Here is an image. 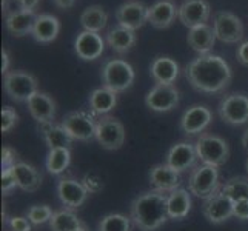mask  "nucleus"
<instances>
[{
    "instance_id": "obj_1",
    "label": "nucleus",
    "mask_w": 248,
    "mask_h": 231,
    "mask_svg": "<svg viewBox=\"0 0 248 231\" xmlns=\"http://www.w3.org/2000/svg\"><path fill=\"white\" fill-rule=\"evenodd\" d=\"M185 76L191 87L205 94L225 91L232 82V68L224 57L216 54H202L191 61L185 68Z\"/></svg>"
},
{
    "instance_id": "obj_2",
    "label": "nucleus",
    "mask_w": 248,
    "mask_h": 231,
    "mask_svg": "<svg viewBox=\"0 0 248 231\" xmlns=\"http://www.w3.org/2000/svg\"><path fill=\"white\" fill-rule=\"evenodd\" d=\"M168 194L156 190L138 196L130 207V217L136 228L140 231H157L168 217Z\"/></svg>"
},
{
    "instance_id": "obj_3",
    "label": "nucleus",
    "mask_w": 248,
    "mask_h": 231,
    "mask_svg": "<svg viewBox=\"0 0 248 231\" xmlns=\"http://www.w3.org/2000/svg\"><path fill=\"white\" fill-rule=\"evenodd\" d=\"M222 188L217 167L201 165L196 167L188 177V191L196 198L208 199Z\"/></svg>"
},
{
    "instance_id": "obj_4",
    "label": "nucleus",
    "mask_w": 248,
    "mask_h": 231,
    "mask_svg": "<svg viewBox=\"0 0 248 231\" xmlns=\"http://www.w3.org/2000/svg\"><path fill=\"white\" fill-rule=\"evenodd\" d=\"M198 157L203 162V165L222 167L230 157V147L225 139L215 134H201L194 143Z\"/></svg>"
},
{
    "instance_id": "obj_5",
    "label": "nucleus",
    "mask_w": 248,
    "mask_h": 231,
    "mask_svg": "<svg viewBox=\"0 0 248 231\" xmlns=\"http://www.w3.org/2000/svg\"><path fill=\"white\" fill-rule=\"evenodd\" d=\"M102 82L104 87L113 90L114 92H124L131 88L134 82L133 66L122 59H111L102 68Z\"/></svg>"
},
{
    "instance_id": "obj_6",
    "label": "nucleus",
    "mask_w": 248,
    "mask_h": 231,
    "mask_svg": "<svg viewBox=\"0 0 248 231\" xmlns=\"http://www.w3.org/2000/svg\"><path fill=\"white\" fill-rule=\"evenodd\" d=\"M5 92L14 102H28L39 90L37 79L27 71H10L3 77Z\"/></svg>"
},
{
    "instance_id": "obj_7",
    "label": "nucleus",
    "mask_w": 248,
    "mask_h": 231,
    "mask_svg": "<svg viewBox=\"0 0 248 231\" xmlns=\"http://www.w3.org/2000/svg\"><path fill=\"white\" fill-rule=\"evenodd\" d=\"M96 140L102 148L108 151L122 148L125 143V128L122 122L113 116H104L97 121Z\"/></svg>"
},
{
    "instance_id": "obj_8",
    "label": "nucleus",
    "mask_w": 248,
    "mask_h": 231,
    "mask_svg": "<svg viewBox=\"0 0 248 231\" xmlns=\"http://www.w3.org/2000/svg\"><path fill=\"white\" fill-rule=\"evenodd\" d=\"M65 130L70 133L74 140L79 142H90L96 139V126L97 122L94 117L83 111H71L63 116L62 123Z\"/></svg>"
},
{
    "instance_id": "obj_9",
    "label": "nucleus",
    "mask_w": 248,
    "mask_h": 231,
    "mask_svg": "<svg viewBox=\"0 0 248 231\" xmlns=\"http://www.w3.org/2000/svg\"><path fill=\"white\" fill-rule=\"evenodd\" d=\"M213 30L216 39L224 44H237L244 39V23L230 11H217L213 17Z\"/></svg>"
},
{
    "instance_id": "obj_10",
    "label": "nucleus",
    "mask_w": 248,
    "mask_h": 231,
    "mask_svg": "<svg viewBox=\"0 0 248 231\" xmlns=\"http://www.w3.org/2000/svg\"><path fill=\"white\" fill-rule=\"evenodd\" d=\"M219 116L228 125L241 126L248 122V97L244 94H228L219 104Z\"/></svg>"
},
{
    "instance_id": "obj_11",
    "label": "nucleus",
    "mask_w": 248,
    "mask_h": 231,
    "mask_svg": "<svg viewBox=\"0 0 248 231\" xmlns=\"http://www.w3.org/2000/svg\"><path fill=\"white\" fill-rule=\"evenodd\" d=\"M179 91L174 85L156 83L145 96V105L155 113H168L179 105Z\"/></svg>"
},
{
    "instance_id": "obj_12",
    "label": "nucleus",
    "mask_w": 248,
    "mask_h": 231,
    "mask_svg": "<svg viewBox=\"0 0 248 231\" xmlns=\"http://www.w3.org/2000/svg\"><path fill=\"white\" fill-rule=\"evenodd\" d=\"M233 207H234V202L230 199L225 193H222V190H219L217 193L213 194L211 198L205 199L202 211H203L205 219H207L210 224L220 225L233 216Z\"/></svg>"
},
{
    "instance_id": "obj_13",
    "label": "nucleus",
    "mask_w": 248,
    "mask_h": 231,
    "mask_svg": "<svg viewBox=\"0 0 248 231\" xmlns=\"http://www.w3.org/2000/svg\"><path fill=\"white\" fill-rule=\"evenodd\" d=\"M211 15V6L207 0H186L179 6L181 23L186 28H196L201 25H207Z\"/></svg>"
},
{
    "instance_id": "obj_14",
    "label": "nucleus",
    "mask_w": 248,
    "mask_h": 231,
    "mask_svg": "<svg viewBox=\"0 0 248 231\" xmlns=\"http://www.w3.org/2000/svg\"><path fill=\"white\" fill-rule=\"evenodd\" d=\"M57 196L66 210H78L88 199V191L82 181L76 179H61L57 182Z\"/></svg>"
},
{
    "instance_id": "obj_15",
    "label": "nucleus",
    "mask_w": 248,
    "mask_h": 231,
    "mask_svg": "<svg viewBox=\"0 0 248 231\" xmlns=\"http://www.w3.org/2000/svg\"><path fill=\"white\" fill-rule=\"evenodd\" d=\"M198 159V151H196V147L193 143L179 142L167 151L165 164L176 169L177 173H184V171L191 169L196 165Z\"/></svg>"
},
{
    "instance_id": "obj_16",
    "label": "nucleus",
    "mask_w": 248,
    "mask_h": 231,
    "mask_svg": "<svg viewBox=\"0 0 248 231\" xmlns=\"http://www.w3.org/2000/svg\"><path fill=\"white\" fill-rule=\"evenodd\" d=\"M74 51L82 61H96L105 51V40L99 32L82 31L74 40Z\"/></svg>"
},
{
    "instance_id": "obj_17",
    "label": "nucleus",
    "mask_w": 248,
    "mask_h": 231,
    "mask_svg": "<svg viewBox=\"0 0 248 231\" xmlns=\"http://www.w3.org/2000/svg\"><path fill=\"white\" fill-rule=\"evenodd\" d=\"M116 20L125 28L139 30L148 22V6L140 2H126L116 10Z\"/></svg>"
},
{
    "instance_id": "obj_18",
    "label": "nucleus",
    "mask_w": 248,
    "mask_h": 231,
    "mask_svg": "<svg viewBox=\"0 0 248 231\" xmlns=\"http://www.w3.org/2000/svg\"><path fill=\"white\" fill-rule=\"evenodd\" d=\"M211 117V111L205 105H193L185 111L181 119V130L186 136L201 134L207 130Z\"/></svg>"
},
{
    "instance_id": "obj_19",
    "label": "nucleus",
    "mask_w": 248,
    "mask_h": 231,
    "mask_svg": "<svg viewBox=\"0 0 248 231\" xmlns=\"http://www.w3.org/2000/svg\"><path fill=\"white\" fill-rule=\"evenodd\" d=\"M148 179L153 190L160 193L168 194L181 186V173H177L176 169L168 167L167 164H159L153 167L150 169Z\"/></svg>"
},
{
    "instance_id": "obj_20",
    "label": "nucleus",
    "mask_w": 248,
    "mask_h": 231,
    "mask_svg": "<svg viewBox=\"0 0 248 231\" xmlns=\"http://www.w3.org/2000/svg\"><path fill=\"white\" fill-rule=\"evenodd\" d=\"M28 111L37 123L53 122L56 117V102L46 92L37 91L34 96L27 102Z\"/></svg>"
},
{
    "instance_id": "obj_21",
    "label": "nucleus",
    "mask_w": 248,
    "mask_h": 231,
    "mask_svg": "<svg viewBox=\"0 0 248 231\" xmlns=\"http://www.w3.org/2000/svg\"><path fill=\"white\" fill-rule=\"evenodd\" d=\"M176 17H179V8L170 0H160L155 5L148 6V23L151 27L164 30L174 23Z\"/></svg>"
},
{
    "instance_id": "obj_22",
    "label": "nucleus",
    "mask_w": 248,
    "mask_h": 231,
    "mask_svg": "<svg viewBox=\"0 0 248 231\" xmlns=\"http://www.w3.org/2000/svg\"><path fill=\"white\" fill-rule=\"evenodd\" d=\"M37 14L36 11H23L17 10L11 11L6 15V28L14 37H25L32 32L34 23H36Z\"/></svg>"
},
{
    "instance_id": "obj_23",
    "label": "nucleus",
    "mask_w": 248,
    "mask_h": 231,
    "mask_svg": "<svg viewBox=\"0 0 248 231\" xmlns=\"http://www.w3.org/2000/svg\"><path fill=\"white\" fill-rule=\"evenodd\" d=\"M13 173L16 176L17 188H20L25 193L37 191L42 185V174L30 164L25 162H16L13 167Z\"/></svg>"
},
{
    "instance_id": "obj_24",
    "label": "nucleus",
    "mask_w": 248,
    "mask_h": 231,
    "mask_svg": "<svg viewBox=\"0 0 248 231\" xmlns=\"http://www.w3.org/2000/svg\"><path fill=\"white\" fill-rule=\"evenodd\" d=\"M59 31H61V22L53 14H37L36 23L31 36L40 44H51L57 39Z\"/></svg>"
},
{
    "instance_id": "obj_25",
    "label": "nucleus",
    "mask_w": 248,
    "mask_h": 231,
    "mask_svg": "<svg viewBox=\"0 0 248 231\" xmlns=\"http://www.w3.org/2000/svg\"><path fill=\"white\" fill-rule=\"evenodd\" d=\"M39 131L44 138L45 143L49 150L57 148H71L74 139L70 136L62 125H54L53 122H44L39 123Z\"/></svg>"
},
{
    "instance_id": "obj_26",
    "label": "nucleus",
    "mask_w": 248,
    "mask_h": 231,
    "mask_svg": "<svg viewBox=\"0 0 248 231\" xmlns=\"http://www.w3.org/2000/svg\"><path fill=\"white\" fill-rule=\"evenodd\" d=\"M151 77L159 85H173L179 77V65L171 57H156L150 66Z\"/></svg>"
},
{
    "instance_id": "obj_27",
    "label": "nucleus",
    "mask_w": 248,
    "mask_h": 231,
    "mask_svg": "<svg viewBox=\"0 0 248 231\" xmlns=\"http://www.w3.org/2000/svg\"><path fill=\"white\" fill-rule=\"evenodd\" d=\"M186 40H188V45L193 48V51L199 53V56L210 54V51L215 46L216 34L210 25H201V27L190 30Z\"/></svg>"
},
{
    "instance_id": "obj_28",
    "label": "nucleus",
    "mask_w": 248,
    "mask_h": 231,
    "mask_svg": "<svg viewBox=\"0 0 248 231\" xmlns=\"http://www.w3.org/2000/svg\"><path fill=\"white\" fill-rule=\"evenodd\" d=\"M105 40H107L108 46H111V49H113L114 53L125 54L136 44V32L133 30L125 28L122 25L117 23L116 27L108 30Z\"/></svg>"
},
{
    "instance_id": "obj_29",
    "label": "nucleus",
    "mask_w": 248,
    "mask_h": 231,
    "mask_svg": "<svg viewBox=\"0 0 248 231\" xmlns=\"http://www.w3.org/2000/svg\"><path fill=\"white\" fill-rule=\"evenodd\" d=\"M191 193L177 188V190L168 193L167 208H168V217L173 220H182L188 216L191 210Z\"/></svg>"
},
{
    "instance_id": "obj_30",
    "label": "nucleus",
    "mask_w": 248,
    "mask_h": 231,
    "mask_svg": "<svg viewBox=\"0 0 248 231\" xmlns=\"http://www.w3.org/2000/svg\"><path fill=\"white\" fill-rule=\"evenodd\" d=\"M117 104V92L107 87L96 88L90 94V109L93 114L105 116L111 109H114Z\"/></svg>"
},
{
    "instance_id": "obj_31",
    "label": "nucleus",
    "mask_w": 248,
    "mask_h": 231,
    "mask_svg": "<svg viewBox=\"0 0 248 231\" xmlns=\"http://www.w3.org/2000/svg\"><path fill=\"white\" fill-rule=\"evenodd\" d=\"M51 231H85L87 225L78 217L73 210H61L54 211L49 220Z\"/></svg>"
},
{
    "instance_id": "obj_32",
    "label": "nucleus",
    "mask_w": 248,
    "mask_h": 231,
    "mask_svg": "<svg viewBox=\"0 0 248 231\" xmlns=\"http://www.w3.org/2000/svg\"><path fill=\"white\" fill-rule=\"evenodd\" d=\"M108 22V14L100 5L88 6L80 15V25L83 31L100 32Z\"/></svg>"
},
{
    "instance_id": "obj_33",
    "label": "nucleus",
    "mask_w": 248,
    "mask_h": 231,
    "mask_svg": "<svg viewBox=\"0 0 248 231\" xmlns=\"http://www.w3.org/2000/svg\"><path fill=\"white\" fill-rule=\"evenodd\" d=\"M71 164V151L70 148H57L49 150L46 156V169L49 174L59 176L70 167Z\"/></svg>"
},
{
    "instance_id": "obj_34",
    "label": "nucleus",
    "mask_w": 248,
    "mask_h": 231,
    "mask_svg": "<svg viewBox=\"0 0 248 231\" xmlns=\"http://www.w3.org/2000/svg\"><path fill=\"white\" fill-rule=\"evenodd\" d=\"M222 193H225L233 202L248 199V176H236L228 179V181L222 185Z\"/></svg>"
},
{
    "instance_id": "obj_35",
    "label": "nucleus",
    "mask_w": 248,
    "mask_h": 231,
    "mask_svg": "<svg viewBox=\"0 0 248 231\" xmlns=\"http://www.w3.org/2000/svg\"><path fill=\"white\" fill-rule=\"evenodd\" d=\"M131 217L119 213H109L99 220L96 231H131Z\"/></svg>"
},
{
    "instance_id": "obj_36",
    "label": "nucleus",
    "mask_w": 248,
    "mask_h": 231,
    "mask_svg": "<svg viewBox=\"0 0 248 231\" xmlns=\"http://www.w3.org/2000/svg\"><path fill=\"white\" fill-rule=\"evenodd\" d=\"M54 211L48 205H34L27 211V217L32 225H42L51 220Z\"/></svg>"
},
{
    "instance_id": "obj_37",
    "label": "nucleus",
    "mask_w": 248,
    "mask_h": 231,
    "mask_svg": "<svg viewBox=\"0 0 248 231\" xmlns=\"http://www.w3.org/2000/svg\"><path fill=\"white\" fill-rule=\"evenodd\" d=\"M19 122V114L13 107L2 108V133H10Z\"/></svg>"
},
{
    "instance_id": "obj_38",
    "label": "nucleus",
    "mask_w": 248,
    "mask_h": 231,
    "mask_svg": "<svg viewBox=\"0 0 248 231\" xmlns=\"http://www.w3.org/2000/svg\"><path fill=\"white\" fill-rule=\"evenodd\" d=\"M82 184H83L85 188H87V191L90 194H96V193L104 190V181H102V179L97 174H94V173L85 174L83 179H82Z\"/></svg>"
},
{
    "instance_id": "obj_39",
    "label": "nucleus",
    "mask_w": 248,
    "mask_h": 231,
    "mask_svg": "<svg viewBox=\"0 0 248 231\" xmlns=\"http://www.w3.org/2000/svg\"><path fill=\"white\" fill-rule=\"evenodd\" d=\"M16 186H17V182H16V176L13 173V168L2 169V191H3V194H10Z\"/></svg>"
},
{
    "instance_id": "obj_40",
    "label": "nucleus",
    "mask_w": 248,
    "mask_h": 231,
    "mask_svg": "<svg viewBox=\"0 0 248 231\" xmlns=\"http://www.w3.org/2000/svg\"><path fill=\"white\" fill-rule=\"evenodd\" d=\"M8 225H10L11 231H31V222L28 217H11L8 220Z\"/></svg>"
},
{
    "instance_id": "obj_41",
    "label": "nucleus",
    "mask_w": 248,
    "mask_h": 231,
    "mask_svg": "<svg viewBox=\"0 0 248 231\" xmlns=\"http://www.w3.org/2000/svg\"><path fill=\"white\" fill-rule=\"evenodd\" d=\"M233 216L239 220H248V199H241L234 202Z\"/></svg>"
},
{
    "instance_id": "obj_42",
    "label": "nucleus",
    "mask_w": 248,
    "mask_h": 231,
    "mask_svg": "<svg viewBox=\"0 0 248 231\" xmlns=\"http://www.w3.org/2000/svg\"><path fill=\"white\" fill-rule=\"evenodd\" d=\"M14 157H16L14 150L10 148V147H5L2 150V169H5V168H13L14 164H16V159Z\"/></svg>"
},
{
    "instance_id": "obj_43",
    "label": "nucleus",
    "mask_w": 248,
    "mask_h": 231,
    "mask_svg": "<svg viewBox=\"0 0 248 231\" xmlns=\"http://www.w3.org/2000/svg\"><path fill=\"white\" fill-rule=\"evenodd\" d=\"M16 2H17V5H19V10L36 11L39 3H40V0H16Z\"/></svg>"
},
{
    "instance_id": "obj_44",
    "label": "nucleus",
    "mask_w": 248,
    "mask_h": 231,
    "mask_svg": "<svg viewBox=\"0 0 248 231\" xmlns=\"http://www.w3.org/2000/svg\"><path fill=\"white\" fill-rule=\"evenodd\" d=\"M237 61L241 62L242 65H247L248 66V40L244 42V44H241V46L237 48Z\"/></svg>"
},
{
    "instance_id": "obj_45",
    "label": "nucleus",
    "mask_w": 248,
    "mask_h": 231,
    "mask_svg": "<svg viewBox=\"0 0 248 231\" xmlns=\"http://www.w3.org/2000/svg\"><path fill=\"white\" fill-rule=\"evenodd\" d=\"M53 2L59 10H70V8L74 6L76 0H53Z\"/></svg>"
},
{
    "instance_id": "obj_46",
    "label": "nucleus",
    "mask_w": 248,
    "mask_h": 231,
    "mask_svg": "<svg viewBox=\"0 0 248 231\" xmlns=\"http://www.w3.org/2000/svg\"><path fill=\"white\" fill-rule=\"evenodd\" d=\"M10 56H8V51L2 49V74H8L10 71Z\"/></svg>"
},
{
    "instance_id": "obj_47",
    "label": "nucleus",
    "mask_w": 248,
    "mask_h": 231,
    "mask_svg": "<svg viewBox=\"0 0 248 231\" xmlns=\"http://www.w3.org/2000/svg\"><path fill=\"white\" fill-rule=\"evenodd\" d=\"M242 147H244V150L248 153V128H247V130L244 131V134H242Z\"/></svg>"
},
{
    "instance_id": "obj_48",
    "label": "nucleus",
    "mask_w": 248,
    "mask_h": 231,
    "mask_svg": "<svg viewBox=\"0 0 248 231\" xmlns=\"http://www.w3.org/2000/svg\"><path fill=\"white\" fill-rule=\"evenodd\" d=\"M245 171H247V176H248V157H247V162H245Z\"/></svg>"
},
{
    "instance_id": "obj_49",
    "label": "nucleus",
    "mask_w": 248,
    "mask_h": 231,
    "mask_svg": "<svg viewBox=\"0 0 248 231\" xmlns=\"http://www.w3.org/2000/svg\"><path fill=\"white\" fill-rule=\"evenodd\" d=\"M85 231H90V230H88V228H85Z\"/></svg>"
}]
</instances>
